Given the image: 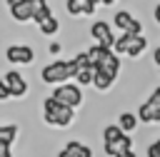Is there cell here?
I'll return each instance as SVG.
<instances>
[{"label":"cell","instance_id":"1","mask_svg":"<svg viewBox=\"0 0 160 157\" xmlns=\"http://www.w3.org/2000/svg\"><path fill=\"white\" fill-rule=\"evenodd\" d=\"M78 75V67H75V62L70 60H55V62H50L48 67H42V72H40V77H42V82H48V85H65L70 77H75Z\"/></svg>","mask_w":160,"mask_h":157},{"label":"cell","instance_id":"2","mask_svg":"<svg viewBox=\"0 0 160 157\" xmlns=\"http://www.w3.org/2000/svg\"><path fill=\"white\" fill-rule=\"evenodd\" d=\"M42 120L52 127H68L72 122V110L70 107H62L60 102H55L52 97H48L42 102Z\"/></svg>","mask_w":160,"mask_h":157},{"label":"cell","instance_id":"3","mask_svg":"<svg viewBox=\"0 0 160 157\" xmlns=\"http://www.w3.org/2000/svg\"><path fill=\"white\" fill-rule=\"evenodd\" d=\"M55 102H60L62 107H80V102H82V90H80V85H72V82H65V85H58L55 90H52V95H50Z\"/></svg>","mask_w":160,"mask_h":157},{"label":"cell","instance_id":"4","mask_svg":"<svg viewBox=\"0 0 160 157\" xmlns=\"http://www.w3.org/2000/svg\"><path fill=\"white\" fill-rule=\"evenodd\" d=\"M112 22L122 30V32H128V35H135V37H140L142 35V22H138L128 10H120V12H115V17H112Z\"/></svg>","mask_w":160,"mask_h":157},{"label":"cell","instance_id":"5","mask_svg":"<svg viewBox=\"0 0 160 157\" xmlns=\"http://www.w3.org/2000/svg\"><path fill=\"white\" fill-rule=\"evenodd\" d=\"M90 35L95 37V45H102V47H110L112 50V42H115V37H112V27L108 25V22H92V27H90Z\"/></svg>","mask_w":160,"mask_h":157},{"label":"cell","instance_id":"6","mask_svg":"<svg viewBox=\"0 0 160 157\" xmlns=\"http://www.w3.org/2000/svg\"><path fill=\"white\" fill-rule=\"evenodd\" d=\"M5 57L12 65H30L32 62V47H28V45H10Z\"/></svg>","mask_w":160,"mask_h":157},{"label":"cell","instance_id":"7","mask_svg":"<svg viewBox=\"0 0 160 157\" xmlns=\"http://www.w3.org/2000/svg\"><path fill=\"white\" fill-rule=\"evenodd\" d=\"M32 7H35V0H12L10 2V15L20 22L25 20H32Z\"/></svg>","mask_w":160,"mask_h":157},{"label":"cell","instance_id":"8","mask_svg":"<svg viewBox=\"0 0 160 157\" xmlns=\"http://www.w3.org/2000/svg\"><path fill=\"white\" fill-rule=\"evenodd\" d=\"M2 82L8 85L10 97H22V95L28 92V82H25V77H20V72H15V70H10V72L5 75Z\"/></svg>","mask_w":160,"mask_h":157},{"label":"cell","instance_id":"9","mask_svg":"<svg viewBox=\"0 0 160 157\" xmlns=\"http://www.w3.org/2000/svg\"><path fill=\"white\" fill-rule=\"evenodd\" d=\"M18 127L15 125H5L0 127V157H10V142L15 140Z\"/></svg>","mask_w":160,"mask_h":157},{"label":"cell","instance_id":"10","mask_svg":"<svg viewBox=\"0 0 160 157\" xmlns=\"http://www.w3.org/2000/svg\"><path fill=\"white\" fill-rule=\"evenodd\" d=\"M65 7H68L70 15H90V12H95V2L92 0H68Z\"/></svg>","mask_w":160,"mask_h":157},{"label":"cell","instance_id":"11","mask_svg":"<svg viewBox=\"0 0 160 157\" xmlns=\"http://www.w3.org/2000/svg\"><path fill=\"white\" fill-rule=\"evenodd\" d=\"M130 147H132L130 137H128V135H122L118 142L105 145V155H110V157H122V155H128V152H130Z\"/></svg>","mask_w":160,"mask_h":157},{"label":"cell","instance_id":"12","mask_svg":"<svg viewBox=\"0 0 160 157\" xmlns=\"http://www.w3.org/2000/svg\"><path fill=\"white\" fill-rule=\"evenodd\" d=\"M138 120L140 122H160V107H155L150 100H145L138 110Z\"/></svg>","mask_w":160,"mask_h":157},{"label":"cell","instance_id":"13","mask_svg":"<svg viewBox=\"0 0 160 157\" xmlns=\"http://www.w3.org/2000/svg\"><path fill=\"white\" fill-rule=\"evenodd\" d=\"M88 52V57H90V65H92V70H98L100 67V62L110 55V47H102V45H92L90 50H85Z\"/></svg>","mask_w":160,"mask_h":157},{"label":"cell","instance_id":"14","mask_svg":"<svg viewBox=\"0 0 160 157\" xmlns=\"http://www.w3.org/2000/svg\"><path fill=\"white\" fill-rule=\"evenodd\" d=\"M98 70H105L110 77H118V72H120V57H118V55L110 50V55H108V57L100 62V67H98Z\"/></svg>","mask_w":160,"mask_h":157},{"label":"cell","instance_id":"15","mask_svg":"<svg viewBox=\"0 0 160 157\" xmlns=\"http://www.w3.org/2000/svg\"><path fill=\"white\" fill-rule=\"evenodd\" d=\"M52 17V12H50V5L48 2H38L35 0V7H32V20L38 22V25H42L45 20H50Z\"/></svg>","mask_w":160,"mask_h":157},{"label":"cell","instance_id":"16","mask_svg":"<svg viewBox=\"0 0 160 157\" xmlns=\"http://www.w3.org/2000/svg\"><path fill=\"white\" fill-rule=\"evenodd\" d=\"M118 127H120V132H122V135L132 132V130L138 127V115H132V112H122V115H120V120H118Z\"/></svg>","mask_w":160,"mask_h":157},{"label":"cell","instance_id":"17","mask_svg":"<svg viewBox=\"0 0 160 157\" xmlns=\"http://www.w3.org/2000/svg\"><path fill=\"white\" fill-rule=\"evenodd\" d=\"M65 150L70 152V157H92L90 147H88V145H82V142H78V140L68 142V145H65Z\"/></svg>","mask_w":160,"mask_h":157},{"label":"cell","instance_id":"18","mask_svg":"<svg viewBox=\"0 0 160 157\" xmlns=\"http://www.w3.org/2000/svg\"><path fill=\"white\" fill-rule=\"evenodd\" d=\"M112 80H115V77H110L105 70H95V72H92V85H95L98 90H108V87L112 85Z\"/></svg>","mask_w":160,"mask_h":157},{"label":"cell","instance_id":"19","mask_svg":"<svg viewBox=\"0 0 160 157\" xmlns=\"http://www.w3.org/2000/svg\"><path fill=\"white\" fill-rule=\"evenodd\" d=\"M145 47H148V40H145L142 35H140V37H132V40H130V47H128V55H130V57H140Z\"/></svg>","mask_w":160,"mask_h":157},{"label":"cell","instance_id":"20","mask_svg":"<svg viewBox=\"0 0 160 157\" xmlns=\"http://www.w3.org/2000/svg\"><path fill=\"white\" fill-rule=\"evenodd\" d=\"M120 137H122V132H120L118 125H108V127H102V142H105V145H112V142H118Z\"/></svg>","mask_w":160,"mask_h":157},{"label":"cell","instance_id":"21","mask_svg":"<svg viewBox=\"0 0 160 157\" xmlns=\"http://www.w3.org/2000/svg\"><path fill=\"white\" fill-rule=\"evenodd\" d=\"M60 30V22L55 20V17H50V20H45L42 25H40V32H45V35H55Z\"/></svg>","mask_w":160,"mask_h":157},{"label":"cell","instance_id":"22","mask_svg":"<svg viewBox=\"0 0 160 157\" xmlns=\"http://www.w3.org/2000/svg\"><path fill=\"white\" fill-rule=\"evenodd\" d=\"M72 62H75L78 72H80V70H92V65H90V57H88V52H80V55H78V57H75Z\"/></svg>","mask_w":160,"mask_h":157},{"label":"cell","instance_id":"23","mask_svg":"<svg viewBox=\"0 0 160 157\" xmlns=\"http://www.w3.org/2000/svg\"><path fill=\"white\" fill-rule=\"evenodd\" d=\"M92 72H95V70H80V72L75 75V80H78L80 85H90V82H92Z\"/></svg>","mask_w":160,"mask_h":157},{"label":"cell","instance_id":"24","mask_svg":"<svg viewBox=\"0 0 160 157\" xmlns=\"http://www.w3.org/2000/svg\"><path fill=\"white\" fill-rule=\"evenodd\" d=\"M148 157H160V140H155V142L148 147Z\"/></svg>","mask_w":160,"mask_h":157},{"label":"cell","instance_id":"25","mask_svg":"<svg viewBox=\"0 0 160 157\" xmlns=\"http://www.w3.org/2000/svg\"><path fill=\"white\" fill-rule=\"evenodd\" d=\"M148 100H150L155 107H160V87H155V90H152V95H150Z\"/></svg>","mask_w":160,"mask_h":157},{"label":"cell","instance_id":"26","mask_svg":"<svg viewBox=\"0 0 160 157\" xmlns=\"http://www.w3.org/2000/svg\"><path fill=\"white\" fill-rule=\"evenodd\" d=\"M8 97H10V90H8V85L0 80V100H8Z\"/></svg>","mask_w":160,"mask_h":157},{"label":"cell","instance_id":"27","mask_svg":"<svg viewBox=\"0 0 160 157\" xmlns=\"http://www.w3.org/2000/svg\"><path fill=\"white\" fill-rule=\"evenodd\" d=\"M60 50H62V47H60V42H50V52H52V55H58Z\"/></svg>","mask_w":160,"mask_h":157},{"label":"cell","instance_id":"28","mask_svg":"<svg viewBox=\"0 0 160 157\" xmlns=\"http://www.w3.org/2000/svg\"><path fill=\"white\" fill-rule=\"evenodd\" d=\"M152 57H155V62H158V67H160V47H155V55H152Z\"/></svg>","mask_w":160,"mask_h":157},{"label":"cell","instance_id":"29","mask_svg":"<svg viewBox=\"0 0 160 157\" xmlns=\"http://www.w3.org/2000/svg\"><path fill=\"white\" fill-rule=\"evenodd\" d=\"M155 20H158V22H160V2H158V5H155Z\"/></svg>","mask_w":160,"mask_h":157},{"label":"cell","instance_id":"30","mask_svg":"<svg viewBox=\"0 0 160 157\" xmlns=\"http://www.w3.org/2000/svg\"><path fill=\"white\" fill-rule=\"evenodd\" d=\"M58 157H70V152H68V150H60V152H58Z\"/></svg>","mask_w":160,"mask_h":157},{"label":"cell","instance_id":"31","mask_svg":"<svg viewBox=\"0 0 160 157\" xmlns=\"http://www.w3.org/2000/svg\"><path fill=\"white\" fill-rule=\"evenodd\" d=\"M122 157H135V152H132V150H130V152H128V155H122Z\"/></svg>","mask_w":160,"mask_h":157}]
</instances>
